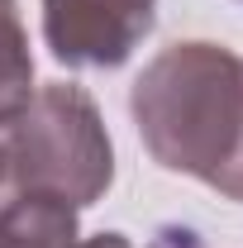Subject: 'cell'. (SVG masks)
Masks as SVG:
<instances>
[{"instance_id": "cell-4", "label": "cell", "mask_w": 243, "mask_h": 248, "mask_svg": "<svg viewBox=\"0 0 243 248\" xmlns=\"http://www.w3.org/2000/svg\"><path fill=\"white\" fill-rule=\"evenodd\" d=\"M76 215L62 201H15L0 210V248H134L120 229L81 234Z\"/></svg>"}, {"instance_id": "cell-1", "label": "cell", "mask_w": 243, "mask_h": 248, "mask_svg": "<svg viewBox=\"0 0 243 248\" xmlns=\"http://www.w3.org/2000/svg\"><path fill=\"white\" fill-rule=\"evenodd\" d=\"M129 115L157 167L243 205V58L205 38L172 43L138 72Z\"/></svg>"}, {"instance_id": "cell-2", "label": "cell", "mask_w": 243, "mask_h": 248, "mask_svg": "<svg viewBox=\"0 0 243 248\" xmlns=\"http://www.w3.org/2000/svg\"><path fill=\"white\" fill-rule=\"evenodd\" d=\"M115 182V143L100 105L76 81H48L0 120V210L15 201L95 205Z\"/></svg>"}, {"instance_id": "cell-5", "label": "cell", "mask_w": 243, "mask_h": 248, "mask_svg": "<svg viewBox=\"0 0 243 248\" xmlns=\"http://www.w3.org/2000/svg\"><path fill=\"white\" fill-rule=\"evenodd\" d=\"M33 86V53H29V33H24V19L15 10V0H0V120L15 115Z\"/></svg>"}, {"instance_id": "cell-3", "label": "cell", "mask_w": 243, "mask_h": 248, "mask_svg": "<svg viewBox=\"0 0 243 248\" xmlns=\"http://www.w3.org/2000/svg\"><path fill=\"white\" fill-rule=\"evenodd\" d=\"M157 0H43V43L67 67H120L148 38Z\"/></svg>"}, {"instance_id": "cell-6", "label": "cell", "mask_w": 243, "mask_h": 248, "mask_svg": "<svg viewBox=\"0 0 243 248\" xmlns=\"http://www.w3.org/2000/svg\"><path fill=\"white\" fill-rule=\"evenodd\" d=\"M148 248H210L196 229H186V224H162L157 234H152Z\"/></svg>"}]
</instances>
